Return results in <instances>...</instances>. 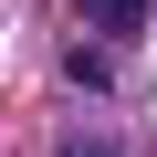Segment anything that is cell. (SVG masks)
Instances as JSON below:
<instances>
[{"label":"cell","mask_w":157,"mask_h":157,"mask_svg":"<svg viewBox=\"0 0 157 157\" xmlns=\"http://www.w3.org/2000/svg\"><path fill=\"white\" fill-rule=\"evenodd\" d=\"M84 21H94V32H126V42H136V32H147V0H84Z\"/></svg>","instance_id":"1"},{"label":"cell","mask_w":157,"mask_h":157,"mask_svg":"<svg viewBox=\"0 0 157 157\" xmlns=\"http://www.w3.org/2000/svg\"><path fill=\"white\" fill-rule=\"evenodd\" d=\"M63 73H73V84H84V94H105V84H115V63H105L94 42H73V63H63Z\"/></svg>","instance_id":"2"},{"label":"cell","mask_w":157,"mask_h":157,"mask_svg":"<svg viewBox=\"0 0 157 157\" xmlns=\"http://www.w3.org/2000/svg\"><path fill=\"white\" fill-rule=\"evenodd\" d=\"M52 157H126V147H105V136H73V147H52Z\"/></svg>","instance_id":"3"}]
</instances>
